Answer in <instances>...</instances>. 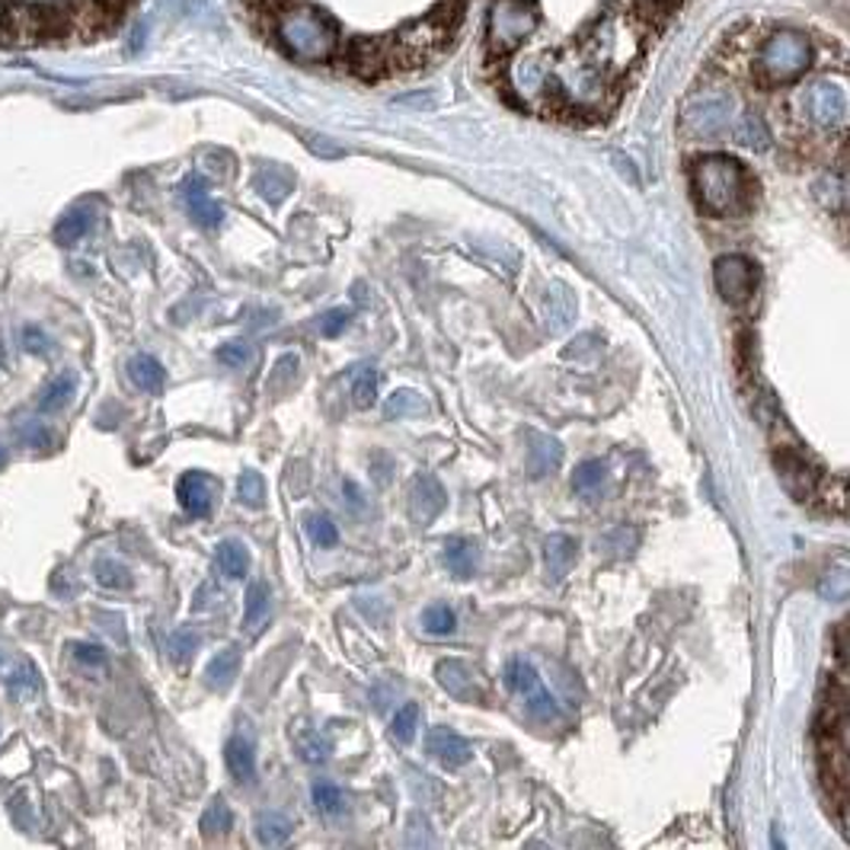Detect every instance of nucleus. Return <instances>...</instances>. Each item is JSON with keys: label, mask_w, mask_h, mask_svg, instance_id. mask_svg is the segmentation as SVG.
Listing matches in <instances>:
<instances>
[{"label": "nucleus", "mask_w": 850, "mask_h": 850, "mask_svg": "<svg viewBox=\"0 0 850 850\" xmlns=\"http://www.w3.org/2000/svg\"><path fill=\"white\" fill-rule=\"evenodd\" d=\"M691 185L706 215L733 218L745 215L755 199V177L729 154H703L691 163Z\"/></svg>", "instance_id": "obj_1"}, {"label": "nucleus", "mask_w": 850, "mask_h": 850, "mask_svg": "<svg viewBox=\"0 0 850 850\" xmlns=\"http://www.w3.org/2000/svg\"><path fill=\"white\" fill-rule=\"evenodd\" d=\"M272 36L285 45L301 61H330L339 55V26L324 13L307 3H295L282 10L272 23Z\"/></svg>", "instance_id": "obj_2"}, {"label": "nucleus", "mask_w": 850, "mask_h": 850, "mask_svg": "<svg viewBox=\"0 0 850 850\" xmlns=\"http://www.w3.org/2000/svg\"><path fill=\"white\" fill-rule=\"evenodd\" d=\"M813 38L803 30L783 26V30L768 33L764 42L758 45V52L751 58V71H755V80L764 87H783V83H793L806 75L813 68Z\"/></svg>", "instance_id": "obj_3"}, {"label": "nucleus", "mask_w": 850, "mask_h": 850, "mask_svg": "<svg viewBox=\"0 0 850 850\" xmlns=\"http://www.w3.org/2000/svg\"><path fill=\"white\" fill-rule=\"evenodd\" d=\"M541 26V10L531 0H496L489 10V55L499 61Z\"/></svg>", "instance_id": "obj_4"}, {"label": "nucleus", "mask_w": 850, "mask_h": 850, "mask_svg": "<svg viewBox=\"0 0 850 850\" xmlns=\"http://www.w3.org/2000/svg\"><path fill=\"white\" fill-rule=\"evenodd\" d=\"M800 110L821 132L848 128V87L831 77H815L800 90Z\"/></svg>", "instance_id": "obj_5"}, {"label": "nucleus", "mask_w": 850, "mask_h": 850, "mask_svg": "<svg viewBox=\"0 0 850 850\" xmlns=\"http://www.w3.org/2000/svg\"><path fill=\"white\" fill-rule=\"evenodd\" d=\"M681 118H684V128L691 135L713 138V135L733 132V125L739 118V103H736L733 93H726L719 87H710V90H701V97L688 100Z\"/></svg>", "instance_id": "obj_6"}, {"label": "nucleus", "mask_w": 850, "mask_h": 850, "mask_svg": "<svg viewBox=\"0 0 850 850\" xmlns=\"http://www.w3.org/2000/svg\"><path fill=\"white\" fill-rule=\"evenodd\" d=\"M502 681H506V688H509L515 698H521L528 719L544 723V726L559 719V706H556V701L551 698V691L544 688L541 675L528 666L524 659H512V662L506 666V671H502Z\"/></svg>", "instance_id": "obj_7"}, {"label": "nucleus", "mask_w": 850, "mask_h": 850, "mask_svg": "<svg viewBox=\"0 0 850 850\" xmlns=\"http://www.w3.org/2000/svg\"><path fill=\"white\" fill-rule=\"evenodd\" d=\"M713 279H716V292L723 295V301L745 304V301L755 297L758 285H761V269H758L755 259L741 257V253H729V257L716 259Z\"/></svg>", "instance_id": "obj_8"}, {"label": "nucleus", "mask_w": 850, "mask_h": 850, "mask_svg": "<svg viewBox=\"0 0 850 850\" xmlns=\"http://www.w3.org/2000/svg\"><path fill=\"white\" fill-rule=\"evenodd\" d=\"M444 489L442 483L429 474H419L409 483V515L416 518L419 524H432L435 518L444 512Z\"/></svg>", "instance_id": "obj_9"}, {"label": "nucleus", "mask_w": 850, "mask_h": 850, "mask_svg": "<svg viewBox=\"0 0 850 850\" xmlns=\"http://www.w3.org/2000/svg\"><path fill=\"white\" fill-rule=\"evenodd\" d=\"M177 496H180V506L192 518H205L215 506V496H218V483L212 480L208 474L202 471H189L180 477V486H177Z\"/></svg>", "instance_id": "obj_10"}, {"label": "nucleus", "mask_w": 850, "mask_h": 850, "mask_svg": "<svg viewBox=\"0 0 850 850\" xmlns=\"http://www.w3.org/2000/svg\"><path fill=\"white\" fill-rule=\"evenodd\" d=\"M185 202V212L192 215V222L202 224V227H218L224 222V208L212 199L208 192V183L202 177H189L180 189Z\"/></svg>", "instance_id": "obj_11"}, {"label": "nucleus", "mask_w": 850, "mask_h": 850, "mask_svg": "<svg viewBox=\"0 0 850 850\" xmlns=\"http://www.w3.org/2000/svg\"><path fill=\"white\" fill-rule=\"evenodd\" d=\"M426 751H429L432 758H439L444 768H464V764L474 758L471 741L464 739V736H457V733H454V729H447V726H435V729H429V736H426Z\"/></svg>", "instance_id": "obj_12"}, {"label": "nucleus", "mask_w": 850, "mask_h": 850, "mask_svg": "<svg viewBox=\"0 0 850 850\" xmlns=\"http://www.w3.org/2000/svg\"><path fill=\"white\" fill-rule=\"evenodd\" d=\"M563 464V444L541 435V432H528V447H524V467L531 480H541L547 474H554L556 467Z\"/></svg>", "instance_id": "obj_13"}, {"label": "nucleus", "mask_w": 850, "mask_h": 850, "mask_svg": "<svg viewBox=\"0 0 850 850\" xmlns=\"http://www.w3.org/2000/svg\"><path fill=\"white\" fill-rule=\"evenodd\" d=\"M439 681H442V688L451 694V698H457V701H483L486 694H483L480 681H477V671L467 666V662H457V659H444L439 662Z\"/></svg>", "instance_id": "obj_14"}, {"label": "nucleus", "mask_w": 850, "mask_h": 850, "mask_svg": "<svg viewBox=\"0 0 850 850\" xmlns=\"http://www.w3.org/2000/svg\"><path fill=\"white\" fill-rule=\"evenodd\" d=\"M579 559V541L569 537V534H551L544 541V569H547V579L551 582H559Z\"/></svg>", "instance_id": "obj_15"}, {"label": "nucleus", "mask_w": 850, "mask_h": 850, "mask_svg": "<svg viewBox=\"0 0 850 850\" xmlns=\"http://www.w3.org/2000/svg\"><path fill=\"white\" fill-rule=\"evenodd\" d=\"M224 761L227 771L237 777L240 783H253L257 780V748L247 736H234L224 745Z\"/></svg>", "instance_id": "obj_16"}, {"label": "nucleus", "mask_w": 850, "mask_h": 850, "mask_svg": "<svg viewBox=\"0 0 850 850\" xmlns=\"http://www.w3.org/2000/svg\"><path fill=\"white\" fill-rule=\"evenodd\" d=\"M444 566H447L457 579L474 576L477 566H480V547H477V541L451 537V541L444 544Z\"/></svg>", "instance_id": "obj_17"}, {"label": "nucleus", "mask_w": 850, "mask_h": 850, "mask_svg": "<svg viewBox=\"0 0 850 850\" xmlns=\"http://www.w3.org/2000/svg\"><path fill=\"white\" fill-rule=\"evenodd\" d=\"M253 185H257V192L265 199V202H272V205H279L288 192H292V185H295V177L285 170V167H275V163H265V167H259L257 177H253Z\"/></svg>", "instance_id": "obj_18"}, {"label": "nucleus", "mask_w": 850, "mask_h": 850, "mask_svg": "<svg viewBox=\"0 0 850 850\" xmlns=\"http://www.w3.org/2000/svg\"><path fill=\"white\" fill-rule=\"evenodd\" d=\"M237 671H240V646H224L205 668V684L215 691H227L234 684Z\"/></svg>", "instance_id": "obj_19"}, {"label": "nucleus", "mask_w": 850, "mask_h": 850, "mask_svg": "<svg viewBox=\"0 0 850 850\" xmlns=\"http://www.w3.org/2000/svg\"><path fill=\"white\" fill-rule=\"evenodd\" d=\"M93 227V208L90 205H75L71 212L61 215V222L55 224V240L61 247H71L77 240H83Z\"/></svg>", "instance_id": "obj_20"}, {"label": "nucleus", "mask_w": 850, "mask_h": 850, "mask_svg": "<svg viewBox=\"0 0 850 850\" xmlns=\"http://www.w3.org/2000/svg\"><path fill=\"white\" fill-rule=\"evenodd\" d=\"M544 314H547V327L559 333L569 320H573V314H576V297L573 292L563 285V282H556L551 285V292L544 297Z\"/></svg>", "instance_id": "obj_21"}, {"label": "nucleus", "mask_w": 850, "mask_h": 850, "mask_svg": "<svg viewBox=\"0 0 850 850\" xmlns=\"http://www.w3.org/2000/svg\"><path fill=\"white\" fill-rule=\"evenodd\" d=\"M128 377L135 381V387H141L145 394H160L167 387V371L154 359V355H135L128 362Z\"/></svg>", "instance_id": "obj_22"}, {"label": "nucleus", "mask_w": 850, "mask_h": 850, "mask_svg": "<svg viewBox=\"0 0 850 850\" xmlns=\"http://www.w3.org/2000/svg\"><path fill=\"white\" fill-rule=\"evenodd\" d=\"M733 135H736V141H739L741 148L764 150L771 145V132H768V125H764V118L758 112L739 115L736 125H733Z\"/></svg>", "instance_id": "obj_23"}, {"label": "nucleus", "mask_w": 850, "mask_h": 850, "mask_svg": "<svg viewBox=\"0 0 850 850\" xmlns=\"http://www.w3.org/2000/svg\"><path fill=\"white\" fill-rule=\"evenodd\" d=\"M269 608H272L269 586L265 582H253L247 589V608H243V627H247V633H259L262 630V624L269 621Z\"/></svg>", "instance_id": "obj_24"}, {"label": "nucleus", "mask_w": 850, "mask_h": 850, "mask_svg": "<svg viewBox=\"0 0 850 850\" xmlns=\"http://www.w3.org/2000/svg\"><path fill=\"white\" fill-rule=\"evenodd\" d=\"M257 838L259 845H285L288 838H292V818L282 813H275V809H269V813H259L257 815Z\"/></svg>", "instance_id": "obj_25"}, {"label": "nucleus", "mask_w": 850, "mask_h": 850, "mask_svg": "<svg viewBox=\"0 0 850 850\" xmlns=\"http://www.w3.org/2000/svg\"><path fill=\"white\" fill-rule=\"evenodd\" d=\"M218 566L227 579H243L250 573V551L240 541H222L218 544Z\"/></svg>", "instance_id": "obj_26"}, {"label": "nucleus", "mask_w": 850, "mask_h": 850, "mask_svg": "<svg viewBox=\"0 0 850 850\" xmlns=\"http://www.w3.org/2000/svg\"><path fill=\"white\" fill-rule=\"evenodd\" d=\"M75 374H58L45 390H42V400H38V409L42 412H58L61 407H68V400L75 397Z\"/></svg>", "instance_id": "obj_27"}, {"label": "nucleus", "mask_w": 850, "mask_h": 850, "mask_svg": "<svg viewBox=\"0 0 850 850\" xmlns=\"http://www.w3.org/2000/svg\"><path fill=\"white\" fill-rule=\"evenodd\" d=\"M604 483H608V471L601 461H582L573 474V489L579 496H598L604 489Z\"/></svg>", "instance_id": "obj_28"}, {"label": "nucleus", "mask_w": 850, "mask_h": 850, "mask_svg": "<svg viewBox=\"0 0 850 850\" xmlns=\"http://www.w3.org/2000/svg\"><path fill=\"white\" fill-rule=\"evenodd\" d=\"M352 397L362 409L377 404V371L371 365H355L352 369Z\"/></svg>", "instance_id": "obj_29"}, {"label": "nucleus", "mask_w": 850, "mask_h": 850, "mask_svg": "<svg viewBox=\"0 0 850 850\" xmlns=\"http://www.w3.org/2000/svg\"><path fill=\"white\" fill-rule=\"evenodd\" d=\"M297 748H301V758L310 761V764H320L333 755V739L327 733H317V729H307L297 736Z\"/></svg>", "instance_id": "obj_30"}, {"label": "nucleus", "mask_w": 850, "mask_h": 850, "mask_svg": "<svg viewBox=\"0 0 850 850\" xmlns=\"http://www.w3.org/2000/svg\"><path fill=\"white\" fill-rule=\"evenodd\" d=\"M310 800H314V806L320 809L324 815H342L345 813V796H342V790L330 783V780H320V783H314V790H310Z\"/></svg>", "instance_id": "obj_31"}, {"label": "nucleus", "mask_w": 850, "mask_h": 850, "mask_svg": "<svg viewBox=\"0 0 850 850\" xmlns=\"http://www.w3.org/2000/svg\"><path fill=\"white\" fill-rule=\"evenodd\" d=\"M237 499L247 506V509H262L265 506V480L259 471H243L240 480H237Z\"/></svg>", "instance_id": "obj_32"}, {"label": "nucleus", "mask_w": 850, "mask_h": 850, "mask_svg": "<svg viewBox=\"0 0 850 850\" xmlns=\"http://www.w3.org/2000/svg\"><path fill=\"white\" fill-rule=\"evenodd\" d=\"M38 675L33 666H20L13 675H10V681H7V691H10V698H16V701H33L38 694Z\"/></svg>", "instance_id": "obj_33"}, {"label": "nucleus", "mask_w": 850, "mask_h": 850, "mask_svg": "<svg viewBox=\"0 0 850 850\" xmlns=\"http://www.w3.org/2000/svg\"><path fill=\"white\" fill-rule=\"evenodd\" d=\"M454 624H457V617L447 604H429L422 611V630L429 636H447V633H454Z\"/></svg>", "instance_id": "obj_34"}, {"label": "nucleus", "mask_w": 850, "mask_h": 850, "mask_svg": "<svg viewBox=\"0 0 850 850\" xmlns=\"http://www.w3.org/2000/svg\"><path fill=\"white\" fill-rule=\"evenodd\" d=\"M387 419H409V416H419V412H426V400L416 394V390H397L390 400H387Z\"/></svg>", "instance_id": "obj_35"}, {"label": "nucleus", "mask_w": 850, "mask_h": 850, "mask_svg": "<svg viewBox=\"0 0 850 850\" xmlns=\"http://www.w3.org/2000/svg\"><path fill=\"white\" fill-rule=\"evenodd\" d=\"M419 719H422L419 703H407V706L394 716V723H390V736L400 741V745H409L412 736H416V729H419Z\"/></svg>", "instance_id": "obj_36"}, {"label": "nucleus", "mask_w": 850, "mask_h": 850, "mask_svg": "<svg viewBox=\"0 0 850 850\" xmlns=\"http://www.w3.org/2000/svg\"><path fill=\"white\" fill-rule=\"evenodd\" d=\"M234 828V815L227 809V803L224 800H215L205 815H202V835L205 838H212V835H227Z\"/></svg>", "instance_id": "obj_37"}, {"label": "nucleus", "mask_w": 850, "mask_h": 850, "mask_svg": "<svg viewBox=\"0 0 850 850\" xmlns=\"http://www.w3.org/2000/svg\"><path fill=\"white\" fill-rule=\"evenodd\" d=\"M304 534H307V541L317 544V547H336V541H339V531H336V524L327 515L307 518V521H304Z\"/></svg>", "instance_id": "obj_38"}, {"label": "nucleus", "mask_w": 850, "mask_h": 850, "mask_svg": "<svg viewBox=\"0 0 850 850\" xmlns=\"http://www.w3.org/2000/svg\"><path fill=\"white\" fill-rule=\"evenodd\" d=\"M97 582H100L103 589H128V586H132V576H128V569H125L122 563L100 559V563H97Z\"/></svg>", "instance_id": "obj_39"}, {"label": "nucleus", "mask_w": 850, "mask_h": 850, "mask_svg": "<svg viewBox=\"0 0 850 850\" xmlns=\"http://www.w3.org/2000/svg\"><path fill=\"white\" fill-rule=\"evenodd\" d=\"M250 359H253V349H250V342H243V339L224 342L222 349H218V362L227 365V369H243Z\"/></svg>", "instance_id": "obj_40"}, {"label": "nucleus", "mask_w": 850, "mask_h": 850, "mask_svg": "<svg viewBox=\"0 0 850 850\" xmlns=\"http://www.w3.org/2000/svg\"><path fill=\"white\" fill-rule=\"evenodd\" d=\"M639 10H643V20L646 23H656V26H666L671 20V13L678 10V0H636Z\"/></svg>", "instance_id": "obj_41"}, {"label": "nucleus", "mask_w": 850, "mask_h": 850, "mask_svg": "<svg viewBox=\"0 0 850 850\" xmlns=\"http://www.w3.org/2000/svg\"><path fill=\"white\" fill-rule=\"evenodd\" d=\"M199 649V633L195 630H177L173 636H170V656L177 659V662H185V659H192V653Z\"/></svg>", "instance_id": "obj_42"}, {"label": "nucleus", "mask_w": 850, "mask_h": 850, "mask_svg": "<svg viewBox=\"0 0 850 850\" xmlns=\"http://www.w3.org/2000/svg\"><path fill=\"white\" fill-rule=\"evenodd\" d=\"M349 324H352V310H345V307H333V310H327V314L317 320V330L333 339V336L342 333Z\"/></svg>", "instance_id": "obj_43"}, {"label": "nucleus", "mask_w": 850, "mask_h": 850, "mask_svg": "<svg viewBox=\"0 0 850 850\" xmlns=\"http://www.w3.org/2000/svg\"><path fill=\"white\" fill-rule=\"evenodd\" d=\"M75 659L77 662H83V666H90V668L106 666V653H103L100 646H93V643H77Z\"/></svg>", "instance_id": "obj_44"}, {"label": "nucleus", "mask_w": 850, "mask_h": 850, "mask_svg": "<svg viewBox=\"0 0 850 850\" xmlns=\"http://www.w3.org/2000/svg\"><path fill=\"white\" fill-rule=\"evenodd\" d=\"M23 349L33 352V355H45L48 352V336L42 333L38 327H26L23 330Z\"/></svg>", "instance_id": "obj_45"}, {"label": "nucleus", "mask_w": 850, "mask_h": 850, "mask_svg": "<svg viewBox=\"0 0 850 850\" xmlns=\"http://www.w3.org/2000/svg\"><path fill=\"white\" fill-rule=\"evenodd\" d=\"M26 442L36 444V447H48V444H55V435L48 429H42V426H30L26 429Z\"/></svg>", "instance_id": "obj_46"}, {"label": "nucleus", "mask_w": 850, "mask_h": 850, "mask_svg": "<svg viewBox=\"0 0 850 850\" xmlns=\"http://www.w3.org/2000/svg\"><path fill=\"white\" fill-rule=\"evenodd\" d=\"M145 38H148V26H145V23H138V26L132 30V38H128V52H141Z\"/></svg>", "instance_id": "obj_47"}, {"label": "nucleus", "mask_w": 850, "mask_h": 850, "mask_svg": "<svg viewBox=\"0 0 850 850\" xmlns=\"http://www.w3.org/2000/svg\"><path fill=\"white\" fill-rule=\"evenodd\" d=\"M97 3H100L103 10H110L112 16H115V13H118V10H122V7H125L128 0H97Z\"/></svg>", "instance_id": "obj_48"}, {"label": "nucleus", "mask_w": 850, "mask_h": 850, "mask_svg": "<svg viewBox=\"0 0 850 850\" xmlns=\"http://www.w3.org/2000/svg\"><path fill=\"white\" fill-rule=\"evenodd\" d=\"M3 464H7V451L0 447V467H3Z\"/></svg>", "instance_id": "obj_49"}, {"label": "nucleus", "mask_w": 850, "mask_h": 850, "mask_svg": "<svg viewBox=\"0 0 850 850\" xmlns=\"http://www.w3.org/2000/svg\"><path fill=\"white\" fill-rule=\"evenodd\" d=\"M3 10H7V0H0V16H3Z\"/></svg>", "instance_id": "obj_50"}]
</instances>
